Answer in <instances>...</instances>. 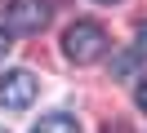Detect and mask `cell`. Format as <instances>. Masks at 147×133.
I'll return each instance as SVG.
<instances>
[{"label": "cell", "mask_w": 147, "mask_h": 133, "mask_svg": "<svg viewBox=\"0 0 147 133\" xmlns=\"http://www.w3.org/2000/svg\"><path fill=\"white\" fill-rule=\"evenodd\" d=\"M31 133H80V124L71 120V115H63V111H54V115H45V120L36 124Z\"/></svg>", "instance_id": "obj_4"}, {"label": "cell", "mask_w": 147, "mask_h": 133, "mask_svg": "<svg viewBox=\"0 0 147 133\" xmlns=\"http://www.w3.org/2000/svg\"><path fill=\"white\" fill-rule=\"evenodd\" d=\"M98 5H120V0H98Z\"/></svg>", "instance_id": "obj_8"}, {"label": "cell", "mask_w": 147, "mask_h": 133, "mask_svg": "<svg viewBox=\"0 0 147 133\" xmlns=\"http://www.w3.org/2000/svg\"><path fill=\"white\" fill-rule=\"evenodd\" d=\"M49 22V0H9L0 9V31L9 35H36Z\"/></svg>", "instance_id": "obj_2"}, {"label": "cell", "mask_w": 147, "mask_h": 133, "mask_svg": "<svg viewBox=\"0 0 147 133\" xmlns=\"http://www.w3.org/2000/svg\"><path fill=\"white\" fill-rule=\"evenodd\" d=\"M9 49H13V44H9V31H0V58H5Z\"/></svg>", "instance_id": "obj_6"}, {"label": "cell", "mask_w": 147, "mask_h": 133, "mask_svg": "<svg viewBox=\"0 0 147 133\" xmlns=\"http://www.w3.org/2000/svg\"><path fill=\"white\" fill-rule=\"evenodd\" d=\"M40 93V80L31 71H5L0 76V106L5 111H27Z\"/></svg>", "instance_id": "obj_3"}, {"label": "cell", "mask_w": 147, "mask_h": 133, "mask_svg": "<svg viewBox=\"0 0 147 133\" xmlns=\"http://www.w3.org/2000/svg\"><path fill=\"white\" fill-rule=\"evenodd\" d=\"M0 133H5V129H0Z\"/></svg>", "instance_id": "obj_9"}, {"label": "cell", "mask_w": 147, "mask_h": 133, "mask_svg": "<svg viewBox=\"0 0 147 133\" xmlns=\"http://www.w3.org/2000/svg\"><path fill=\"white\" fill-rule=\"evenodd\" d=\"M134 106L147 115V76H138V89H134Z\"/></svg>", "instance_id": "obj_5"}, {"label": "cell", "mask_w": 147, "mask_h": 133, "mask_svg": "<svg viewBox=\"0 0 147 133\" xmlns=\"http://www.w3.org/2000/svg\"><path fill=\"white\" fill-rule=\"evenodd\" d=\"M138 44L147 49V22H138Z\"/></svg>", "instance_id": "obj_7"}, {"label": "cell", "mask_w": 147, "mask_h": 133, "mask_svg": "<svg viewBox=\"0 0 147 133\" xmlns=\"http://www.w3.org/2000/svg\"><path fill=\"white\" fill-rule=\"evenodd\" d=\"M63 53L76 67H89V62H98L102 53H107V31H102L98 22H71L63 31Z\"/></svg>", "instance_id": "obj_1"}]
</instances>
